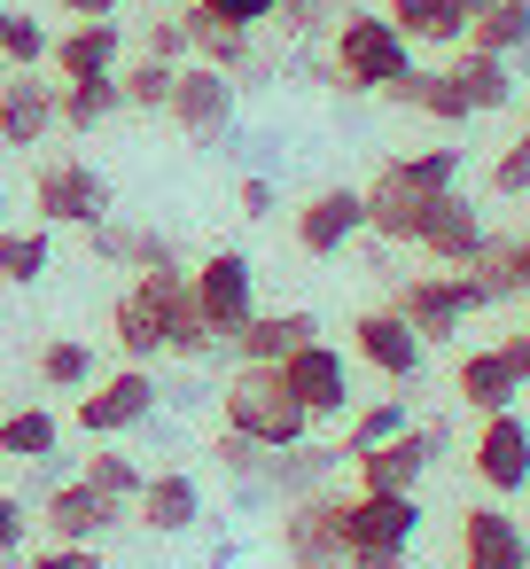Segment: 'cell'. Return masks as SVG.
Here are the masks:
<instances>
[{
  "label": "cell",
  "instance_id": "6da1fadb",
  "mask_svg": "<svg viewBox=\"0 0 530 569\" xmlns=\"http://www.w3.org/2000/svg\"><path fill=\"white\" fill-rule=\"evenodd\" d=\"M328 40H336V63L328 71H336L343 94H382V87H398L413 71V40L382 9H343Z\"/></svg>",
  "mask_w": 530,
  "mask_h": 569
},
{
  "label": "cell",
  "instance_id": "7a4b0ae2",
  "mask_svg": "<svg viewBox=\"0 0 530 569\" xmlns=\"http://www.w3.org/2000/svg\"><path fill=\"white\" fill-rule=\"evenodd\" d=\"M219 413H227V429L258 437L266 452H289V445H304V437H312V413L289 398L281 367H234V382H227Z\"/></svg>",
  "mask_w": 530,
  "mask_h": 569
},
{
  "label": "cell",
  "instance_id": "3957f363",
  "mask_svg": "<svg viewBox=\"0 0 530 569\" xmlns=\"http://www.w3.org/2000/svg\"><path fill=\"white\" fill-rule=\"evenodd\" d=\"M180 281H188L180 266H157V273H133V289L110 305V343L126 351V367L164 359V305H172Z\"/></svg>",
  "mask_w": 530,
  "mask_h": 569
},
{
  "label": "cell",
  "instance_id": "277c9868",
  "mask_svg": "<svg viewBox=\"0 0 530 569\" xmlns=\"http://www.w3.org/2000/svg\"><path fill=\"white\" fill-rule=\"evenodd\" d=\"M32 203H40V219L48 227H94V219H110V180L87 164V157H48L40 172H32Z\"/></svg>",
  "mask_w": 530,
  "mask_h": 569
},
{
  "label": "cell",
  "instance_id": "5b68a950",
  "mask_svg": "<svg viewBox=\"0 0 530 569\" xmlns=\"http://www.w3.org/2000/svg\"><path fill=\"white\" fill-rule=\"evenodd\" d=\"M157 375L149 367H118V375H94L87 390H79V429L87 437H126V429H141V421H157Z\"/></svg>",
  "mask_w": 530,
  "mask_h": 569
},
{
  "label": "cell",
  "instance_id": "8992f818",
  "mask_svg": "<svg viewBox=\"0 0 530 569\" xmlns=\"http://www.w3.org/2000/svg\"><path fill=\"white\" fill-rule=\"evenodd\" d=\"M164 118H172L196 149L227 141V133H234V79L211 71V63H180V71H172V102H164Z\"/></svg>",
  "mask_w": 530,
  "mask_h": 569
},
{
  "label": "cell",
  "instance_id": "52a82bcc",
  "mask_svg": "<svg viewBox=\"0 0 530 569\" xmlns=\"http://www.w3.org/2000/svg\"><path fill=\"white\" fill-rule=\"evenodd\" d=\"M413 538H421V499L413 491H359V499H343L351 561L359 553H413Z\"/></svg>",
  "mask_w": 530,
  "mask_h": 569
},
{
  "label": "cell",
  "instance_id": "ba28073f",
  "mask_svg": "<svg viewBox=\"0 0 530 569\" xmlns=\"http://www.w3.org/2000/svg\"><path fill=\"white\" fill-rule=\"evenodd\" d=\"M188 289H196V305H203V320H211V336H219V343H234V336H242V320L258 312V273H250V258H242V250H211V258L188 273Z\"/></svg>",
  "mask_w": 530,
  "mask_h": 569
},
{
  "label": "cell",
  "instance_id": "9c48e42d",
  "mask_svg": "<svg viewBox=\"0 0 530 569\" xmlns=\"http://www.w3.org/2000/svg\"><path fill=\"white\" fill-rule=\"evenodd\" d=\"M437 452H444V429L437 421H406L398 437L351 452V468H359V491H421V476H429Z\"/></svg>",
  "mask_w": 530,
  "mask_h": 569
},
{
  "label": "cell",
  "instance_id": "30bf717a",
  "mask_svg": "<svg viewBox=\"0 0 530 569\" xmlns=\"http://www.w3.org/2000/svg\"><path fill=\"white\" fill-rule=\"evenodd\" d=\"M390 312H398L421 343H444V336H460V328H468L476 297H468V281H460V273H406V281H398V297H390Z\"/></svg>",
  "mask_w": 530,
  "mask_h": 569
},
{
  "label": "cell",
  "instance_id": "8fae6325",
  "mask_svg": "<svg viewBox=\"0 0 530 569\" xmlns=\"http://www.w3.org/2000/svg\"><path fill=\"white\" fill-rule=\"evenodd\" d=\"M281 553L297 569H351V546H343V499L312 491V499H289L281 507Z\"/></svg>",
  "mask_w": 530,
  "mask_h": 569
},
{
  "label": "cell",
  "instance_id": "7c38bea8",
  "mask_svg": "<svg viewBox=\"0 0 530 569\" xmlns=\"http://www.w3.org/2000/svg\"><path fill=\"white\" fill-rule=\"evenodd\" d=\"M281 382H289V398L312 413V421H336V413H351V359L336 351V343H297L289 359H281Z\"/></svg>",
  "mask_w": 530,
  "mask_h": 569
},
{
  "label": "cell",
  "instance_id": "4fadbf2b",
  "mask_svg": "<svg viewBox=\"0 0 530 569\" xmlns=\"http://www.w3.org/2000/svg\"><path fill=\"white\" fill-rule=\"evenodd\" d=\"M468 468H476V483L483 491H522L530 483V421L507 406V413H483V429H476V452H468Z\"/></svg>",
  "mask_w": 530,
  "mask_h": 569
},
{
  "label": "cell",
  "instance_id": "5bb4252c",
  "mask_svg": "<svg viewBox=\"0 0 530 569\" xmlns=\"http://www.w3.org/2000/svg\"><path fill=\"white\" fill-rule=\"evenodd\" d=\"M351 343H359V367H374L382 382H413V375H421V359H429V343H421L390 305L359 312V320H351Z\"/></svg>",
  "mask_w": 530,
  "mask_h": 569
},
{
  "label": "cell",
  "instance_id": "9a60e30c",
  "mask_svg": "<svg viewBox=\"0 0 530 569\" xmlns=\"http://www.w3.org/2000/svg\"><path fill=\"white\" fill-rule=\"evenodd\" d=\"M413 250L421 258H437V266H468L476 250H483V211L460 196V188H444V196H429V219H421V234H413Z\"/></svg>",
  "mask_w": 530,
  "mask_h": 569
},
{
  "label": "cell",
  "instance_id": "2e32d148",
  "mask_svg": "<svg viewBox=\"0 0 530 569\" xmlns=\"http://www.w3.org/2000/svg\"><path fill=\"white\" fill-rule=\"evenodd\" d=\"M367 234V196L359 188H320L304 211H297V250L304 258H336L343 242Z\"/></svg>",
  "mask_w": 530,
  "mask_h": 569
},
{
  "label": "cell",
  "instance_id": "e0dca14e",
  "mask_svg": "<svg viewBox=\"0 0 530 569\" xmlns=\"http://www.w3.org/2000/svg\"><path fill=\"white\" fill-rule=\"evenodd\" d=\"M56 133V87L40 71H9L0 79V149H40Z\"/></svg>",
  "mask_w": 530,
  "mask_h": 569
},
{
  "label": "cell",
  "instance_id": "ac0fdd59",
  "mask_svg": "<svg viewBox=\"0 0 530 569\" xmlns=\"http://www.w3.org/2000/svg\"><path fill=\"white\" fill-rule=\"evenodd\" d=\"M118 56H126V32H118V17H87V24H71L56 48H48V71L71 87V79H118Z\"/></svg>",
  "mask_w": 530,
  "mask_h": 569
},
{
  "label": "cell",
  "instance_id": "d6986e66",
  "mask_svg": "<svg viewBox=\"0 0 530 569\" xmlns=\"http://www.w3.org/2000/svg\"><path fill=\"white\" fill-rule=\"evenodd\" d=\"M40 522H48V538H56V546H94L110 522H126V507H118V499H102V491L79 476V483H56V491H48Z\"/></svg>",
  "mask_w": 530,
  "mask_h": 569
},
{
  "label": "cell",
  "instance_id": "ffe728a7",
  "mask_svg": "<svg viewBox=\"0 0 530 569\" xmlns=\"http://www.w3.org/2000/svg\"><path fill=\"white\" fill-rule=\"evenodd\" d=\"M460 569H530V538L507 507H468L460 515Z\"/></svg>",
  "mask_w": 530,
  "mask_h": 569
},
{
  "label": "cell",
  "instance_id": "44dd1931",
  "mask_svg": "<svg viewBox=\"0 0 530 569\" xmlns=\"http://www.w3.org/2000/svg\"><path fill=\"white\" fill-rule=\"evenodd\" d=\"M359 196H367V234H374V242H413V234H421V219H429V188L398 180L390 164H382Z\"/></svg>",
  "mask_w": 530,
  "mask_h": 569
},
{
  "label": "cell",
  "instance_id": "7402d4cb",
  "mask_svg": "<svg viewBox=\"0 0 530 569\" xmlns=\"http://www.w3.org/2000/svg\"><path fill=\"white\" fill-rule=\"evenodd\" d=\"M133 515H141V530H157V538H180V530H196V522H203V491H196V476L164 468V476H149V483H141Z\"/></svg>",
  "mask_w": 530,
  "mask_h": 569
},
{
  "label": "cell",
  "instance_id": "603a6c76",
  "mask_svg": "<svg viewBox=\"0 0 530 569\" xmlns=\"http://www.w3.org/2000/svg\"><path fill=\"white\" fill-rule=\"evenodd\" d=\"M320 336V320L312 312H250L242 320V336H234V359L242 367H281L297 343H312Z\"/></svg>",
  "mask_w": 530,
  "mask_h": 569
},
{
  "label": "cell",
  "instance_id": "cb8c5ba5",
  "mask_svg": "<svg viewBox=\"0 0 530 569\" xmlns=\"http://www.w3.org/2000/svg\"><path fill=\"white\" fill-rule=\"evenodd\" d=\"M180 24H188V63H211V71H227V79L250 71V32H242V24H219L203 0H188Z\"/></svg>",
  "mask_w": 530,
  "mask_h": 569
},
{
  "label": "cell",
  "instance_id": "d4e9b609",
  "mask_svg": "<svg viewBox=\"0 0 530 569\" xmlns=\"http://www.w3.org/2000/svg\"><path fill=\"white\" fill-rule=\"evenodd\" d=\"M382 94H390L398 110H421V118H437V126H468V118H476L452 71H421V63H413V71H406L398 87H382Z\"/></svg>",
  "mask_w": 530,
  "mask_h": 569
},
{
  "label": "cell",
  "instance_id": "484cf974",
  "mask_svg": "<svg viewBox=\"0 0 530 569\" xmlns=\"http://www.w3.org/2000/svg\"><path fill=\"white\" fill-rule=\"evenodd\" d=\"M382 17L413 40V48H460L468 40V17L452 0H382Z\"/></svg>",
  "mask_w": 530,
  "mask_h": 569
},
{
  "label": "cell",
  "instance_id": "4316f807",
  "mask_svg": "<svg viewBox=\"0 0 530 569\" xmlns=\"http://www.w3.org/2000/svg\"><path fill=\"white\" fill-rule=\"evenodd\" d=\"M328 468H336V452H320V445L304 437V445H289V452H266V476H258V491H273V499L289 507V499H312Z\"/></svg>",
  "mask_w": 530,
  "mask_h": 569
},
{
  "label": "cell",
  "instance_id": "83f0119b",
  "mask_svg": "<svg viewBox=\"0 0 530 569\" xmlns=\"http://www.w3.org/2000/svg\"><path fill=\"white\" fill-rule=\"evenodd\" d=\"M452 390H460V398H468L476 413H507V406L522 398V382L507 375L499 343H491V351H468V359H460V375H452Z\"/></svg>",
  "mask_w": 530,
  "mask_h": 569
},
{
  "label": "cell",
  "instance_id": "f1b7e54d",
  "mask_svg": "<svg viewBox=\"0 0 530 569\" xmlns=\"http://www.w3.org/2000/svg\"><path fill=\"white\" fill-rule=\"evenodd\" d=\"M118 110H126L118 79H71V87H56V126H63V133H94V126H110Z\"/></svg>",
  "mask_w": 530,
  "mask_h": 569
},
{
  "label": "cell",
  "instance_id": "f546056e",
  "mask_svg": "<svg viewBox=\"0 0 530 569\" xmlns=\"http://www.w3.org/2000/svg\"><path fill=\"white\" fill-rule=\"evenodd\" d=\"M63 445V421L48 406H9L0 413V460H56Z\"/></svg>",
  "mask_w": 530,
  "mask_h": 569
},
{
  "label": "cell",
  "instance_id": "4dcf8cb0",
  "mask_svg": "<svg viewBox=\"0 0 530 569\" xmlns=\"http://www.w3.org/2000/svg\"><path fill=\"white\" fill-rule=\"evenodd\" d=\"M452 79H460V94H468V110H476V118H483V110H507V102H514V71H507V56L460 48Z\"/></svg>",
  "mask_w": 530,
  "mask_h": 569
},
{
  "label": "cell",
  "instance_id": "1f68e13d",
  "mask_svg": "<svg viewBox=\"0 0 530 569\" xmlns=\"http://www.w3.org/2000/svg\"><path fill=\"white\" fill-rule=\"evenodd\" d=\"M211 351H219V336H211V320H203L196 289L180 281V289H172V305H164V359H211Z\"/></svg>",
  "mask_w": 530,
  "mask_h": 569
},
{
  "label": "cell",
  "instance_id": "d6a6232c",
  "mask_svg": "<svg viewBox=\"0 0 530 569\" xmlns=\"http://www.w3.org/2000/svg\"><path fill=\"white\" fill-rule=\"evenodd\" d=\"M468 48H483V56H522V48H530V0H491V9L468 24Z\"/></svg>",
  "mask_w": 530,
  "mask_h": 569
},
{
  "label": "cell",
  "instance_id": "836d02e7",
  "mask_svg": "<svg viewBox=\"0 0 530 569\" xmlns=\"http://www.w3.org/2000/svg\"><path fill=\"white\" fill-rule=\"evenodd\" d=\"M460 281H468V297H476V312H491V305H507V297H522L514 289V266H507V242L499 234H483V250L460 266Z\"/></svg>",
  "mask_w": 530,
  "mask_h": 569
},
{
  "label": "cell",
  "instance_id": "e575fe53",
  "mask_svg": "<svg viewBox=\"0 0 530 569\" xmlns=\"http://www.w3.org/2000/svg\"><path fill=\"white\" fill-rule=\"evenodd\" d=\"M48 24L32 9H0V71H40L48 63Z\"/></svg>",
  "mask_w": 530,
  "mask_h": 569
},
{
  "label": "cell",
  "instance_id": "d590c367",
  "mask_svg": "<svg viewBox=\"0 0 530 569\" xmlns=\"http://www.w3.org/2000/svg\"><path fill=\"white\" fill-rule=\"evenodd\" d=\"M94 375H102V359H94L79 336H48V343H40V382H48V390H71V398H79Z\"/></svg>",
  "mask_w": 530,
  "mask_h": 569
},
{
  "label": "cell",
  "instance_id": "8d00e7d4",
  "mask_svg": "<svg viewBox=\"0 0 530 569\" xmlns=\"http://www.w3.org/2000/svg\"><path fill=\"white\" fill-rule=\"evenodd\" d=\"M79 476H87L102 499H118V507H133V499H141V483H149V468H141V460H126L118 445H102V452H94Z\"/></svg>",
  "mask_w": 530,
  "mask_h": 569
},
{
  "label": "cell",
  "instance_id": "74e56055",
  "mask_svg": "<svg viewBox=\"0 0 530 569\" xmlns=\"http://www.w3.org/2000/svg\"><path fill=\"white\" fill-rule=\"evenodd\" d=\"M172 71H180V63H157V56H141L133 71H118L126 110H164V102H172Z\"/></svg>",
  "mask_w": 530,
  "mask_h": 569
},
{
  "label": "cell",
  "instance_id": "f35d334b",
  "mask_svg": "<svg viewBox=\"0 0 530 569\" xmlns=\"http://www.w3.org/2000/svg\"><path fill=\"white\" fill-rule=\"evenodd\" d=\"M48 258H56V250H48V227H32V234H0V281L24 289V281L48 273Z\"/></svg>",
  "mask_w": 530,
  "mask_h": 569
},
{
  "label": "cell",
  "instance_id": "ab89813d",
  "mask_svg": "<svg viewBox=\"0 0 530 569\" xmlns=\"http://www.w3.org/2000/svg\"><path fill=\"white\" fill-rule=\"evenodd\" d=\"M390 172H398V180H413V188H429V196L460 188V157H452V149H413V157H390Z\"/></svg>",
  "mask_w": 530,
  "mask_h": 569
},
{
  "label": "cell",
  "instance_id": "60d3db41",
  "mask_svg": "<svg viewBox=\"0 0 530 569\" xmlns=\"http://www.w3.org/2000/svg\"><path fill=\"white\" fill-rule=\"evenodd\" d=\"M336 17H343V0H281L273 9V24L289 40H320V32H336Z\"/></svg>",
  "mask_w": 530,
  "mask_h": 569
},
{
  "label": "cell",
  "instance_id": "b9f144b4",
  "mask_svg": "<svg viewBox=\"0 0 530 569\" xmlns=\"http://www.w3.org/2000/svg\"><path fill=\"white\" fill-rule=\"evenodd\" d=\"M398 429H406V406H398V398L359 406V421H351V437H343V460H351V452H367V445H382V437H398Z\"/></svg>",
  "mask_w": 530,
  "mask_h": 569
},
{
  "label": "cell",
  "instance_id": "7bdbcfd3",
  "mask_svg": "<svg viewBox=\"0 0 530 569\" xmlns=\"http://www.w3.org/2000/svg\"><path fill=\"white\" fill-rule=\"evenodd\" d=\"M211 452H219V468H227V476H242V483H258V476H266V445H258V437H242V429H219V445H211Z\"/></svg>",
  "mask_w": 530,
  "mask_h": 569
},
{
  "label": "cell",
  "instance_id": "ee69618b",
  "mask_svg": "<svg viewBox=\"0 0 530 569\" xmlns=\"http://www.w3.org/2000/svg\"><path fill=\"white\" fill-rule=\"evenodd\" d=\"M491 188H499V196H530V126H522L507 149H499V164H491Z\"/></svg>",
  "mask_w": 530,
  "mask_h": 569
},
{
  "label": "cell",
  "instance_id": "f6af8a7d",
  "mask_svg": "<svg viewBox=\"0 0 530 569\" xmlns=\"http://www.w3.org/2000/svg\"><path fill=\"white\" fill-rule=\"evenodd\" d=\"M203 9H211L219 24H242V32H258V24H273V9H281V0H203Z\"/></svg>",
  "mask_w": 530,
  "mask_h": 569
},
{
  "label": "cell",
  "instance_id": "bcb514c9",
  "mask_svg": "<svg viewBox=\"0 0 530 569\" xmlns=\"http://www.w3.org/2000/svg\"><path fill=\"white\" fill-rule=\"evenodd\" d=\"M32 569H110V561H102L94 546H56V538H48V553H32Z\"/></svg>",
  "mask_w": 530,
  "mask_h": 569
},
{
  "label": "cell",
  "instance_id": "7dc6e473",
  "mask_svg": "<svg viewBox=\"0 0 530 569\" xmlns=\"http://www.w3.org/2000/svg\"><path fill=\"white\" fill-rule=\"evenodd\" d=\"M24 530H32L24 499H17V491H0V553H17V546H24Z\"/></svg>",
  "mask_w": 530,
  "mask_h": 569
},
{
  "label": "cell",
  "instance_id": "c3c4849f",
  "mask_svg": "<svg viewBox=\"0 0 530 569\" xmlns=\"http://www.w3.org/2000/svg\"><path fill=\"white\" fill-rule=\"evenodd\" d=\"M149 56H157V63H188V24H180V17H164V24L149 32Z\"/></svg>",
  "mask_w": 530,
  "mask_h": 569
},
{
  "label": "cell",
  "instance_id": "681fc988",
  "mask_svg": "<svg viewBox=\"0 0 530 569\" xmlns=\"http://www.w3.org/2000/svg\"><path fill=\"white\" fill-rule=\"evenodd\" d=\"M499 359H507V375L530 390V328H522V336H507V343H499Z\"/></svg>",
  "mask_w": 530,
  "mask_h": 569
},
{
  "label": "cell",
  "instance_id": "f907efd6",
  "mask_svg": "<svg viewBox=\"0 0 530 569\" xmlns=\"http://www.w3.org/2000/svg\"><path fill=\"white\" fill-rule=\"evenodd\" d=\"M242 211L250 219H273V180H242Z\"/></svg>",
  "mask_w": 530,
  "mask_h": 569
},
{
  "label": "cell",
  "instance_id": "816d5d0a",
  "mask_svg": "<svg viewBox=\"0 0 530 569\" xmlns=\"http://www.w3.org/2000/svg\"><path fill=\"white\" fill-rule=\"evenodd\" d=\"M56 9H63V17H79V24H87V17H118V9H126V0H56Z\"/></svg>",
  "mask_w": 530,
  "mask_h": 569
},
{
  "label": "cell",
  "instance_id": "f5cc1de1",
  "mask_svg": "<svg viewBox=\"0 0 530 569\" xmlns=\"http://www.w3.org/2000/svg\"><path fill=\"white\" fill-rule=\"evenodd\" d=\"M507 266H514V289L530 297V234H514V242H507Z\"/></svg>",
  "mask_w": 530,
  "mask_h": 569
},
{
  "label": "cell",
  "instance_id": "db71d44e",
  "mask_svg": "<svg viewBox=\"0 0 530 569\" xmlns=\"http://www.w3.org/2000/svg\"><path fill=\"white\" fill-rule=\"evenodd\" d=\"M351 569H406V553H359Z\"/></svg>",
  "mask_w": 530,
  "mask_h": 569
},
{
  "label": "cell",
  "instance_id": "11a10c76",
  "mask_svg": "<svg viewBox=\"0 0 530 569\" xmlns=\"http://www.w3.org/2000/svg\"><path fill=\"white\" fill-rule=\"evenodd\" d=\"M452 9H460V17H468V24H476V17H483V9H491V0H452Z\"/></svg>",
  "mask_w": 530,
  "mask_h": 569
},
{
  "label": "cell",
  "instance_id": "9f6ffc18",
  "mask_svg": "<svg viewBox=\"0 0 530 569\" xmlns=\"http://www.w3.org/2000/svg\"><path fill=\"white\" fill-rule=\"evenodd\" d=\"M164 9H188V0H164Z\"/></svg>",
  "mask_w": 530,
  "mask_h": 569
},
{
  "label": "cell",
  "instance_id": "6f0895ef",
  "mask_svg": "<svg viewBox=\"0 0 530 569\" xmlns=\"http://www.w3.org/2000/svg\"><path fill=\"white\" fill-rule=\"evenodd\" d=\"M0 79H9V71H0Z\"/></svg>",
  "mask_w": 530,
  "mask_h": 569
}]
</instances>
